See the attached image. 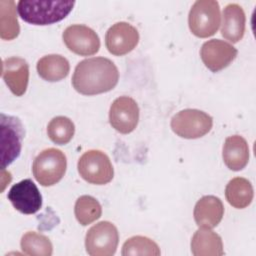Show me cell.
<instances>
[{"label":"cell","instance_id":"1","mask_svg":"<svg viewBox=\"0 0 256 256\" xmlns=\"http://www.w3.org/2000/svg\"><path fill=\"white\" fill-rule=\"evenodd\" d=\"M118 80V68L110 59L93 57L77 64L72 76V85L78 93L92 96L111 91Z\"/></svg>","mask_w":256,"mask_h":256},{"label":"cell","instance_id":"2","mask_svg":"<svg viewBox=\"0 0 256 256\" xmlns=\"http://www.w3.org/2000/svg\"><path fill=\"white\" fill-rule=\"evenodd\" d=\"M74 5V1L21 0L17 3V10L25 22L43 26L66 18Z\"/></svg>","mask_w":256,"mask_h":256},{"label":"cell","instance_id":"3","mask_svg":"<svg viewBox=\"0 0 256 256\" xmlns=\"http://www.w3.org/2000/svg\"><path fill=\"white\" fill-rule=\"evenodd\" d=\"M221 24L220 6L214 0H197L188 15L189 29L196 37L213 36Z\"/></svg>","mask_w":256,"mask_h":256},{"label":"cell","instance_id":"4","mask_svg":"<svg viewBox=\"0 0 256 256\" xmlns=\"http://www.w3.org/2000/svg\"><path fill=\"white\" fill-rule=\"evenodd\" d=\"M67 168L65 154L56 148H48L41 151L33 161L32 172L36 181L49 187L58 183L64 176Z\"/></svg>","mask_w":256,"mask_h":256},{"label":"cell","instance_id":"5","mask_svg":"<svg viewBox=\"0 0 256 256\" xmlns=\"http://www.w3.org/2000/svg\"><path fill=\"white\" fill-rule=\"evenodd\" d=\"M78 173L86 182L95 185L109 183L114 176L110 158L100 150H88L81 155L77 164Z\"/></svg>","mask_w":256,"mask_h":256},{"label":"cell","instance_id":"6","mask_svg":"<svg viewBox=\"0 0 256 256\" xmlns=\"http://www.w3.org/2000/svg\"><path fill=\"white\" fill-rule=\"evenodd\" d=\"M172 131L181 138L197 139L210 132L213 119L198 109H184L175 114L170 123Z\"/></svg>","mask_w":256,"mask_h":256},{"label":"cell","instance_id":"7","mask_svg":"<svg viewBox=\"0 0 256 256\" xmlns=\"http://www.w3.org/2000/svg\"><path fill=\"white\" fill-rule=\"evenodd\" d=\"M119 242L116 226L109 221H101L93 225L86 233V252L91 256H112Z\"/></svg>","mask_w":256,"mask_h":256},{"label":"cell","instance_id":"8","mask_svg":"<svg viewBox=\"0 0 256 256\" xmlns=\"http://www.w3.org/2000/svg\"><path fill=\"white\" fill-rule=\"evenodd\" d=\"M1 168L4 170L21 152L24 127L14 116L1 114Z\"/></svg>","mask_w":256,"mask_h":256},{"label":"cell","instance_id":"9","mask_svg":"<svg viewBox=\"0 0 256 256\" xmlns=\"http://www.w3.org/2000/svg\"><path fill=\"white\" fill-rule=\"evenodd\" d=\"M110 125L121 134H129L135 130L139 122V107L129 96L116 98L109 110Z\"/></svg>","mask_w":256,"mask_h":256},{"label":"cell","instance_id":"10","mask_svg":"<svg viewBox=\"0 0 256 256\" xmlns=\"http://www.w3.org/2000/svg\"><path fill=\"white\" fill-rule=\"evenodd\" d=\"M62 37L66 47L77 55L90 56L99 51L100 39L96 32L86 25H70L64 30Z\"/></svg>","mask_w":256,"mask_h":256},{"label":"cell","instance_id":"11","mask_svg":"<svg viewBox=\"0 0 256 256\" xmlns=\"http://www.w3.org/2000/svg\"><path fill=\"white\" fill-rule=\"evenodd\" d=\"M13 207L23 214H35L42 206V195L31 179L14 184L7 195Z\"/></svg>","mask_w":256,"mask_h":256},{"label":"cell","instance_id":"12","mask_svg":"<svg viewBox=\"0 0 256 256\" xmlns=\"http://www.w3.org/2000/svg\"><path fill=\"white\" fill-rule=\"evenodd\" d=\"M139 42L138 30L127 22H117L106 32L105 44L108 51L115 56L131 52Z\"/></svg>","mask_w":256,"mask_h":256},{"label":"cell","instance_id":"13","mask_svg":"<svg viewBox=\"0 0 256 256\" xmlns=\"http://www.w3.org/2000/svg\"><path fill=\"white\" fill-rule=\"evenodd\" d=\"M237 54L238 51L234 46L220 39L206 41L200 50L202 62L212 72H218L228 67Z\"/></svg>","mask_w":256,"mask_h":256},{"label":"cell","instance_id":"14","mask_svg":"<svg viewBox=\"0 0 256 256\" xmlns=\"http://www.w3.org/2000/svg\"><path fill=\"white\" fill-rule=\"evenodd\" d=\"M2 78L10 91L16 96H22L29 82V65L20 57H9L2 62Z\"/></svg>","mask_w":256,"mask_h":256},{"label":"cell","instance_id":"15","mask_svg":"<svg viewBox=\"0 0 256 256\" xmlns=\"http://www.w3.org/2000/svg\"><path fill=\"white\" fill-rule=\"evenodd\" d=\"M224 206L222 201L213 195L201 197L194 207V220L199 228L212 229L222 220Z\"/></svg>","mask_w":256,"mask_h":256},{"label":"cell","instance_id":"16","mask_svg":"<svg viewBox=\"0 0 256 256\" xmlns=\"http://www.w3.org/2000/svg\"><path fill=\"white\" fill-rule=\"evenodd\" d=\"M222 17L221 35L232 43L239 42L245 33L246 17L243 8L236 3H230L225 6Z\"/></svg>","mask_w":256,"mask_h":256},{"label":"cell","instance_id":"17","mask_svg":"<svg viewBox=\"0 0 256 256\" xmlns=\"http://www.w3.org/2000/svg\"><path fill=\"white\" fill-rule=\"evenodd\" d=\"M222 157L225 165L230 170H242L249 161V147L247 141L240 135L227 137L223 145Z\"/></svg>","mask_w":256,"mask_h":256},{"label":"cell","instance_id":"18","mask_svg":"<svg viewBox=\"0 0 256 256\" xmlns=\"http://www.w3.org/2000/svg\"><path fill=\"white\" fill-rule=\"evenodd\" d=\"M194 256H221L224 254L221 237L208 228H199L191 240Z\"/></svg>","mask_w":256,"mask_h":256},{"label":"cell","instance_id":"19","mask_svg":"<svg viewBox=\"0 0 256 256\" xmlns=\"http://www.w3.org/2000/svg\"><path fill=\"white\" fill-rule=\"evenodd\" d=\"M39 76L48 82H57L66 78L70 71L68 60L58 54H50L40 58L37 62Z\"/></svg>","mask_w":256,"mask_h":256},{"label":"cell","instance_id":"20","mask_svg":"<svg viewBox=\"0 0 256 256\" xmlns=\"http://www.w3.org/2000/svg\"><path fill=\"white\" fill-rule=\"evenodd\" d=\"M254 192L252 184L243 177L231 179L225 188V197L228 203L237 209L248 207L253 200Z\"/></svg>","mask_w":256,"mask_h":256},{"label":"cell","instance_id":"21","mask_svg":"<svg viewBox=\"0 0 256 256\" xmlns=\"http://www.w3.org/2000/svg\"><path fill=\"white\" fill-rule=\"evenodd\" d=\"M20 32L13 0L0 1V37L3 40L15 39Z\"/></svg>","mask_w":256,"mask_h":256},{"label":"cell","instance_id":"22","mask_svg":"<svg viewBox=\"0 0 256 256\" xmlns=\"http://www.w3.org/2000/svg\"><path fill=\"white\" fill-rule=\"evenodd\" d=\"M22 251L30 256H51L53 246L48 237L35 231L26 232L21 238Z\"/></svg>","mask_w":256,"mask_h":256},{"label":"cell","instance_id":"23","mask_svg":"<svg viewBox=\"0 0 256 256\" xmlns=\"http://www.w3.org/2000/svg\"><path fill=\"white\" fill-rule=\"evenodd\" d=\"M74 214L77 221L81 225L86 226L101 217L102 207L94 197L90 195H83L75 202Z\"/></svg>","mask_w":256,"mask_h":256},{"label":"cell","instance_id":"24","mask_svg":"<svg viewBox=\"0 0 256 256\" xmlns=\"http://www.w3.org/2000/svg\"><path fill=\"white\" fill-rule=\"evenodd\" d=\"M75 133V125L65 116L54 117L47 126L49 139L57 145H65L71 141Z\"/></svg>","mask_w":256,"mask_h":256},{"label":"cell","instance_id":"25","mask_svg":"<svg viewBox=\"0 0 256 256\" xmlns=\"http://www.w3.org/2000/svg\"><path fill=\"white\" fill-rule=\"evenodd\" d=\"M160 253L159 246L153 240L145 236L130 237L125 241L122 247L123 256H159Z\"/></svg>","mask_w":256,"mask_h":256}]
</instances>
